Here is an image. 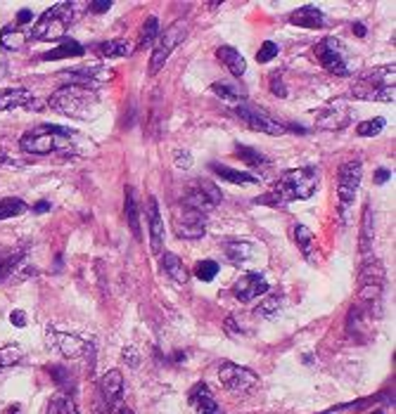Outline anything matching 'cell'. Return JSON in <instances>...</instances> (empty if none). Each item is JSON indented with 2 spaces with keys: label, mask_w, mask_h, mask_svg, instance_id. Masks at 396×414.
I'll use <instances>...</instances> for the list:
<instances>
[{
  "label": "cell",
  "mask_w": 396,
  "mask_h": 414,
  "mask_svg": "<svg viewBox=\"0 0 396 414\" xmlns=\"http://www.w3.org/2000/svg\"><path fill=\"white\" fill-rule=\"evenodd\" d=\"M318 182H320V171L313 169V166L285 171V173L273 182V187L268 189L263 197L256 199V204L287 206L290 201H297V199H311L315 189H318Z\"/></svg>",
  "instance_id": "6da1fadb"
},
{
  "label": "cell",
  "mask_w": 396,
  "mask_h": 414,
  "mask_svg": "<svg viewBox=\"0 0 396 414\" xmlns=\"http://www.w3.org/2000/svg\"><path fill=\"white\" fill-rule=\"evenodd\" d=\"M48 107L69 119L85 121L95 117L97 107H100V95L93 88H85V85L67 83L48 97Z\"/></svg>",
  "instance_id": "7a4b0ae2"
},
{
  "label": "cell",
  "mask_w": 396,
  "mask_h": 414,
  "mask_svg": "<svg viewBox=\"0 0 396 414\" xmlns=\"http://www.w3.org/2000/svg\"><path fill=\"white\" fill-rule=\"evenodd\" d=\"M74 137H76V133H74L72 128L45 123V126H38V128H33L22 135L19 147L28 154H36V157L53 154V152L79 154V147L74 145Z\"/></svg>",
  "instance_id": "3957f363"
},
{
  "label": "cell",
  "mask_w": 396,
  "mask_h": 414,
  "mask_svg": "<svg viewBox=\"0 0 396 414\" xmlns=\"http://www.w3.org/2000/svg\"><path fill=\"white\" fill-rule=\"evenodd\" d=\"M74 10H79L76 3H57L50 10H45L31 28V38L33 40H65L67 28L74 21Z\"/></svg>",
  "instance_id": "277c9868"
},
{
  "label": "cell",
  "mask_w": 396,
  "mask_h": 414,
  "mask_svg": "<svg viewBox=\"0 0 396 414\" xmlns=\"http://www.w3.org/2000/svg\"><path fill=\"white\" fill-rule=\"evenodd\" d=\"M313 53L325 71L335 74V76H352V57H349L347 45L340 38L335 36L323 38L315 45Z\"/></svg>",
  "instance_id": "5b68a950"
},
{
  "label": "cell",
  "mask_w": 396,
  "mask_h": 414,
  "mask_svg": "<svg viewBox=\"0 0 396 414\" xmlns=\"http://www.w3.org/2000/svg\"><path fill=\"white\" fill-rule=\"evenodd\" d=\"M361 178H363V164H361V159L347 161L337 171V199H340V214L344 218H347V211L352 209L356 199Z\"/></svg>",
  "instance_id": "8992f818"
},
{
  "label": "cell",
  "mask_w": 396,
  "mask_h": 414,
  "mask_svg": "<svg viewBox=\"0 0 396 414\" xmlns=\"http://www.w3.org/2000/svg\"><path fill=\"white\" fill-rule=\"evenodd\" d=\"M188 36V24L185 21H174L169 28H166L164 33H159V43L157 48H154V53L150 57V76H157L159 71L164 69V64L169 62L171 53L178 48V45L185 40Z\"/></svg>",
  "instance_id": "52a82bcc"
},
{
  "label": "cell",
  "mask_w": 396,
  "mask_h": 414,
  "mask_svg": "<svg viewBox=\"0 0 396 414\" xmlns=\"http://www.w3.org/2000/svg\"><path fill=\"white\" fill-rule=\"evenodd\" d=\"M358 301L363 306H372V303L380 301L382 289H384V268L380 266V261H368L363 263L358 275Z\"/></svg>",
  "instance_id": "ba28073f"
},
{
  "label": "cell",
  "mask_w": 396,
  "mask_h": 414,
  "mask_svg": "<svg viewBox=\"0 0 396 414\" xmlns=\"http://www.w3.org/2000/svg\"><path fill=\"white\" fill-rule=\"evenodd\" d=\"M235 117H238L247 128L256 130V133H266V135H283L287 133V126L275 121L273 117H268L263 109L259 107H249V105H238L235 107Z\"/></svg>",
  "instance_id": "9c48e42d"
},
{
  "label": "cell",
  "mask_w": 396,
  "mask_h": 414,
  "mask_svg": "<svg viewBox=\"0 0 396 414\" xmlns=\"http://www.w3.org/2000/svg\"><path fill=\"white\" fill-rule=\"evenodd\" d=\"M221 199H223V194H221V189L214 185V182H211V180H197L190 187V192L185 194V199H183L181 206L192 209V211H199V214L206 216L216 204H219Z\"/></svg>",
  "instance_id": "30bf717a"
},
{
  "label": "cell",
  "mask_w": 396,
  "mask_h": 414,
  "mask_svg": "<svg viewBox=\"0 0 396 414\" xmlns=\"http://www.w3.org/2000/svg\"><path fill=\"white\" fill-rule=\"evenodd\" d=\"M219 381L226 390H233V393H245V390H251L256 383H259V377L242 365H235V362H221Z\"/></svg>",
  "instance_id": "8fae6325"
},
{
  "label": "cell",
  "mask_w": 396,
  "mask_h": 414,
  "mask_svg": "<svg viewBox=\"0 0 396 414\" xmlns=\"http://www.w3.org/2000/svg\"><path fill=\"white\" fill-rule=\"evenodd\" d=\"M174 230L181 239H202L206 234V216L181 206V211L176 214Z\"/></svg>",
  "instance_id": "7c38bea8"
},
{
  "label": "cell",
  "mask_w": 396,
  "mask_h": 414,
  "mask_svg": "<svg viewBox=\"0 0 396 414\" xmlns=\"http://www.w3.org/2000/svg\"><path fill=\"white\" fill-rule=\"evenodd\" d=\"M62 76H65L69 83L74 85H85V88H90V85H102V83H110L114 78V71L107 67H83V69H72V71H62Z\"/></svg>",
  "instance_id": "4fadbf2b"
},
{
  "label": "cell",
  "mask_w": 396,
  "mask_h": 414,
  "mask_svg": "<svg viewBox=\"0 0 396 414\" xmlns=\"http://www.w3.org/2000/svg\"><path fill=\"white\" fill-rule=\"evenodd\" d=\"M352 119H354V112L344 105V102H332L330 107H325L323 112H320V117L315 119V126L323 130H342L352 123Z\"/></svg>",
  "instance_id": "5bb4252c"
},
{
  "label": "cell",
  "mask_w": 396,
  "mask_h": 414,
  "mask_svg": "<svg viewBox=\"0 0 396 414\" xmlns=\"http://www.w3.org/2000/svg\"><path fill=\"white\" fill-rule=\"evenodd\" d=\"M268 289H271V284L263 279V275H259V273H247L238 282H235V289L233 291H235V296H238V301L249 303V301H254V298L263 296Z\"/></svg>",
  "instance_id": "9a60e30c"
},
{
  "label": "cell",
  "mask_w": 396,
  "mask_h": 414,
  "mask_svg": "<svg viewBox=\"0 0 396 414\" xmlns=\"http://www.w3.org/2000/svg\"><path fill=\"white\" fill-rule=\"evenodd\" d=\"M188 398H190V405L199 414H226L221 410L219 400H216L214 393H211V388L206 386L204 381L195 383V386L190 388V393H188Z\"/></svg>",
  "instance_id": "2e32d148"
},
{
  "label": "cell",
  "mask_w": 396,
  "mask_h": 414,
  "mask_svg": "<svg viewBox=\"0 0 396 414\" xmlns=\"http://www.w3.org/2000/svg\"><path fill=\"white\" fill-rule=\"evenodd\" d=\"M97 398L107 402H122L124 400V377L119 370L105 372L97 386Z\"/></svg>",
  "instance_id": "e0dca14e"
},
{
  "label": "cell",
  "mask_w": 396,
  "mask_h": 414,
  "mask_svg": "<svg viewBox=\"0 0 396 414\" xmlns=\"http://www.w3.org/2000/svg\"><path fill=\"white\" fill-rule=\"evenodd\" d=\"M147 223H150V249L152 254H159L164 244V221H162L159 204L154 197L147 199Z\"/></svg>",
  "instance_id": "ac0fdd59"
},
{
  "label": "cell",
  "mask_w": 396,
  "mask_h": 414,
  "mask_svg": "<svg viewBox=\"0 0 396 414\" xmlns=\"http://www.w3.org/2000/svg\"><path fill=\"white\" fill-rule=\"evenodd\" d=\"M394 71H396L394 64L368 69V71L361 74L356 85H361V88H389V85H394Z\"/></svg>",
  "instance_id": "d6986e66"
},
{
  "label": "cell",
  "mask_w": 396,
  "mask_h": 414,
  "mask_svg": "<svg viewBox=\"0 0 396 414\" xmlns=\"http://www.w3.org/2000/svg\"><path fill=\"white\" fill-rule=\"evenodd\" d=\"M53 346L60 350L65 358H83L85 353L90 350V343H85L83 338L74 336V334H55L53 331Z\"/></svg>",
  "instance_id": "ffe728a7"
},
{
  "label": "cell",
  "mask_w": 396,
  "mask_h": 414,
  "mask_svg": "<svg viewBox=\"0 0 396 414\" xmlns=\"http://www.w3.org/2000/svg\"><path fill=\"white\" fill-rule=\"evenodd\" d=\"M36 102H33V95L28 93L26 88H5L0 90V112H10V109L24 107L31 109Z\"/></svg>",
  "instance_id": "44dd1931"
},
{
  "label": "cell",
  "mask_w": 396,
  "mask_h": 414,
  "mask_svg": "<svg viewBox=\"0 0 396 414\" xmlns=\"http://www.w3.org/2000/svg\"><path fill=\"white\" fill-rule=\"evenodd\" d=\"M216 57H219V62H223V67H226L235 78L245 76L247 62H245V57L240 55V50L231 48V45H221V48L216 50Z\"/></svg>",
  "instance_id": "7402d4cb"
},
{
  "label": "cell",
  "mask_w": 396,
  "mask_h": 414,
  "mask_svg": "<svg viewBox=\"0 0 396 414\" xmlns=\"http://www.w3.org/2000/svg\"><path fill=\"white\" fill-rule=\"evenodd\" d=\"M290 24L302 26V28H323L325 17L318 8H313V5H304V8H299L297 12H292Z\"/></svg>",
  "instance_id": "603a6c76"
},
{
  "label": "cell",
  "mask_w": 396,
  "mask_h": 414,
  "mask_svg": "<svg viewBox=\"0 0 396 414\" xmlns=\"http://www.w3.org/2000/svg\"><path fill=\"white\" fill-rule=\"evenodd\" d=\"M211 171H214L221 180L233 182V185H256V182H259V175H251V173H247V171L231 169V166H226V164H211Z\"/></svg>",
  "instance_id": "cb8c5ba5"
},
{
  "label": "cell",
  "mask_w": 396,
  "mask_h": 414,
  "mask_svg": "<svg viewBox=\"0 0 396 414\" xmlns=\"http://www.w3.org/2000/svg\"><path fill=\"white\" fill-rule=\"evenodd\" d=\"M295 239H297V246H299L304 258H306L311 266H315V263H318V254H315V234L306 225L297 223L295 225Z\"/></svg>",
  "instance_id": "d4e9b609"
},
{
  "label": "cell",
  "mask_w": 396,
  "mask_h": 414,
  "mask_svg": "<svg viewBox=\"0 0 396 414\" xmlns=\"http://www.w3.org/2000/svg\"><path fill=\"white\" fill-rule=\"evenodd\" d=\"M85 53L83 45L79 43V40H72V38H65L57 48L48 50V53L41 55L43 62H55V60H69V57H81Z\"/></svg>",
  "instance_id": "484cf974"
},
{
  "label": "cell",
  "mask_w": 396,
  "mask_h": 414,
  "mask_svg": "<svg viewBox=\"0 0 396 414\" xmlns=\"http://www.w3.org/2000/svg\"><path fill=\"white\" fill-rule=\"evenodd\" d=\"M223 251H226V256L231 258L235 266H247L256 254L251 241H228V244L223 246Z\"/></svg>",
  "instance_id": "4316f807"
},
{
  "label": "cell",
  "mask_w": 396,
  "mask_h": 414,
  "mask_svg": "<svg viewBox=\"0 0 396 414\" xmlns=\"http://www.w3.org/2000/svg\"><path fill=\"white\" fill-rule=\"evenodd\" d=\"M394 85H389V88H361V85H354L352 97L365 102H394Z\"/></svg>",
  "instance_id": "83f0119b"
},
{
  "label": "cell",
  "mask_w": 396,
  "mask_h": 414,
  "mask_svg": "<svg viewBox=\"0 0 396 414\" xmlns=\"http://www.w3.org/2000/svg\"><path fill=\"white\" fill-rule=\"evenodd\" d=\"M162 268H164V273L176 282V284H188V277H190V275H188V268L183 266V261L176 254H164L162 256Z\"/></svg>",
  "instance_id": "f1b7e54d"
},
{
  "label": "cell",
  "mask_w": 396,
  "mask_h": 414,
  "mask_svg": "<svg viewBox=\"0 0 396 414\" xmlns=\"http://www.w3.org/2000/svg\"><path fill=\"white\" fill-rule=\"evenodd\" d=\"M97 53H100L102 57H107V60H117V57H129L131 53H133V43H129L126 38L105 40V43H100Z\"/></svg>",
  "instance_id": "f546056e"
},
{
  "label": "cell",
  "mask_w": 396,
  "mask_h": 414,
  "mask_svg": "<svg viewBox=\"0 0 396 414\" xmlns=\"http://www.w3.org/2000/svg\"><path fill=\"white\" fill-rule=\"evenodd\" d=\"M22 261H24V249H0V282L8 279Z\"/></svg>",
  "instance_id": "4dcf8cb0"
},
{
  "label": "cell",
  "mask_w": 396,
  "mask_h": 414,
  "mask_svg": "<svg viewBox=\"0 0 396 414\" xmlns=\"http://www.w3.org/2000/svg\"><path fill=\"white\" fill-rule=\"evenodd\" d=\"M235 157L242 161V164L249 166V169H261V166L271 164V159H268L266 154H261L259 149L247 147V145H238V147H235Z\"/></svg>",
  "instance_id": "1f68e13d"
},
{
  "label": "cell",
  "mask_w": 396,
  "mask_h": 414,
  "mask_svg": "<svg viewBox=\"0 0 396 414\" xmlns=\"http://www.w3.org/2000/svg\"><path fill=\"white\" fill-rule=\"evenodd\" d=\"M26 40H28V36L22 33L17 26H5L3 31H0V45H3V50H13V53H17V50L24 48Z\"/></svg>",
  "instance_id": "d6a6232c"
},
{
  "label": "cell",
  "mask_w": 396,
  "mask_h": 414,
  "mask_svg": "<svg viewBox=\"0 0 396 414\" xmlns=\"http://www.w3.org/2000/svg\"><path fill=\"white\" fill-rule=\"evenodd\" d=\"M372 239H375V225H372V209H370V204H365V209H363V223H361V239H358V241H361V254H363V256H368Z\"/></svg>",
  "instance_id": "836d02e7"
},
{
  "label": "cell",
  "mask_w": 396,
  "mask_h": 414,
  "mask_svg": "<svg viewBox=\"0 0 396 414\" xmlns=\"http://www.w3.org/2000/svg\"><path fill=\"white\" fill-rule=\"evenodd\" d=\"M126 218H129V227L133 232L135 239H140V218H138V201H135V189L126 187Z\"/></svg>",
  "instance_id": "e575fe53"
},
{
  "label": "cell",
  "mask_w": 396,
  "mask_h": 414,
  "mask_svg": "<svg viewBox=\"0 0 396 414\" xmlns=\"http://www.w3.org/2000/svg\"><path fill=\"white\" fill-rule=\"evenodd\" d=\"M45 414H81V412H79V407H76V402H74L72 395L60 393V395H55V398L50 400L48 412H45Z\"/></svg>",
  "instance_id": "d590c367"
},
{
  "label": "cell",
  "mask_w": 396,
  "mask_h": 414,
  "mask_svg": "<svg viewBox=\"0 0 396 414\" xmlns=\"http://www.w3.org/2000/svg\"><path fill=\"white\" fill-rule=\"evenodd\" d=\"M48 372H50V377H53V381L62 388V393H69V395L74 393V377H72V372H69L67 367L50 365Z\"/></svg>",
  "instance_id": "8d00e7d4"
},
{
  "label": "cell",
  "mask_w": 396,
  "mask_h": 414,
  "mask_svg": "<svg viewBox=\"0 0 396 414\" xmlns=\"http://www.w3.org/2000/svg\"><path fill=\"white\" fill-rule=\"evenodd\" d=\"M159 38V19L157 17H147L145 24L140 28V38H138V48H150L154 40Z\"/></svg>",
  "instance_id": "74e56055"
},
{
  "label": "cell",
  "mask_w": 396,
  "mask_h": 414,
  "mask_svg": "<svg viewBox=\"0 0 396 414\" xmlns=\"http://www.w3.org/2000/svg\"><path fill=\"white\" fill-rule=\"evenodd\" d=\"M28 206L24 204L22 199H0V221H8V218H15V216H22L26 214Z\"/></svg>",
  "instance_id": "f35d334b"
},
{
  "label": "cell",
  "mask_w": 396,
  "mask_h": 414,
  "mask_svg": "<svg viewBox=\"0 0 396 414\" xmlns=\"http://www.w3.org/2000/svg\"><path fill=\"white\" fill-rule=\"evenodd\" d=\"M22 358H24V350H22V346H17V343L3 346L0 348V370L17 365V362H22Z\"/></svg>",
  "instance_id": "ab89813d"
},
{
  "label": "cell",
  "mask_w": 396,
  "mask_h": 414,
  "mask_svg": "<svg viewBox=\"0 0 396 414\" xmlns=\"http://www.w3.org/2000/svg\"><path fill=\"white\" fill-rule=\"evenodd\" d=\"M211 90H214V93L226 102H242L245 100L242 90L235 88V85H231V83H214L211 85Z\"/></svg>",
  "instance_id": "60d3db41"
},
{
  "label": "cell",
  "mask_w": 396,
  "mask_h": 414,
  "mask_svg": "<svg viewBox=\"0 0 396 414\" xmlns=\"http://www.w3.org/2000/svg\"><path fill=\"white\" fill-rule=\"evenodd\" d=\"M93 414H133L131 407H126L124 402H107V400H95Z\"/></svg>",
  "instance_id": "b9f144b4"
},
{
  "label": "cell",
  "mask_w": 396,
  "mask_h": 414,
  "mask_svg": "<svg viewBox=\"0 0 396 414\" xmlns=\"http://www.w3.org/2000/svg\"><path fill=\"white\" fill-rule=\"evenodd\" d=\"M219 270L221 266L216 261H199L197 266H195V275H197V279H202V282H211L219 275Z\"/></svg>",
  "instance_id": "7bdbcfd3"
},
{
  "label": "cell",
  "mask_w": 396,
  "mask_h": 414,
  "mask_svg": "<svg viewBox=\"0 0 396 414\" xmlns=\"http://www.w3.org/2000/svg\"><path fill=\"white\" fill-rule=\"evenodd\" d=\"M382 128H384V119L377 117V119L363 121V123L356 126V133H358L361 137H375V135H380Z\"/></svg>",
  "instance_id": "ee69618b"
},
{
  "label": "cell",
  "mask_w": 396,
  "mask_h": 414,
  "mask_svg": "<svg viewBox=\"0 0 396 414\" xmlns=\"http://www.w3.org/2000/svg\"><path fill=\"white\" fill-rule=\"evenodd\" d=\"M280 308H283V296H271V298H266L259 308H256V315L271 320V318H275V315L280 313Z\"/></svg>",
  "instance_id": "f6af8a7d"
},
{
  "label": "cell",
  "mask_w": 396,
  "mask_h": 414,
  "mask_svg": "<svg viewBox=\"0 0 396 414\" xmlns=\"http://www.w3.org/2000/svg\"><path fill=\"white\" fill-rule=\"evenodd\" d=\"M275 55H278V45H275L273 40H266L259 48V53H256V62H259V64H268Z\"/></svg>",
  "instance_id": "bcb514c9"
},
{
  "label": "cell",
  "mask_w": 396,
  "mask_h": 414,
  "mask_svg": "<svg viewBox=\"0 0 396 414\" xmlns=\"http://www.w3.org/2000/svg\"><path fill=\"white\" fill-rule=\"evenodd\" d=\"M271 93L275 97H287V88L283 83V74H280V71H275L271 76Z\"/></svg>",
  "instance_id": "7dc6e473"
},
{
  "label": "cell",
  "mask_w": 396,
  "mask_h": 414,
  "mask_svg": "<svg viewBox=\"0 0 396 414\" xmlns=\"http://www.w3.org/2000/svg\"><path fill=\"white\" fill-rule=\"evenodd\" d=\"M10 322L22 329V327H26V313L24 310H13V313H10Z\"/></svg>",
  "instance_id": "c3c4849f"
},
{
  "label": "cell",
  "mask_w": 396,
  "mask_h": 414,
  "mask_svg": "<svg viewBox=\"0 0 396 414\" xmlns=\"http://www.w3.org/2000/svg\"><path fill=\"white\" fill-rule=\"evenodd\" d=\"M0 166H10V169H13V166H24V161L10 157L8 152H0Z\"/></svg>",
  "instance_id": "681fc988"
},
{
  "label": "cell",
  "mask_w": 396,
  "mask_h": 414,
  "mask_svg": "<svg viewBox=\"0 0 396 414\" xmlns=\"http://www.w3.org/2000/svg\"><path fill=\"white\" fill-rule=\"evenodd\" d=\"M176 164L178 166H183V169H190V164H192V157L188 152H181V149H178L176 152Z\"/></svg>",
  "instance_id": "f907efd6"
},
{
  "label": "cell",
  "mask_w": 396,
  "mask_h": 414,
  "mask_svg": "<svg viewBox=\"0 0 396 414\" xmlns=\"http://www.w3.org/2000/svg\"><path fill=\"white\" fill-rule=\"evenodd\" d=\"M392 178V171L389 169H377V173H375V185H384V182Z\"/></svg>",
  "instance_id": "816d5d0a"
},
{
  "label": "cell",
  "mask_w": 396,
  "mask_h": 414,
  "mask_svg": "<svg viewBox=\"0 0 396 414\" xmlns=\"http://www.w3.org/2000/svg\"><path fill=\"white\" fill-rule=\"evenodd\" d=\"M31 19H33V12L31 10H19V15H17V24H31Z\"/></svg>",
  "instance_id": "f5cc1de1"
},
{
  "label": "cell",
  "mask_w": 396,
  "mask_h": 414,
  "mask_svg": "<svg viewBox=\"0 0 396 414\" xmlns=\"http://www.w3.org/2000/svg\"><path fill=\"white\" fill-rule=\"evenodd\" d=\"M112 8V3H90L88 5V10H93L95 15H102V12H107V10Z\"/></svg>",
  "instance_id": "db71d44e"
},
{
  "label": "cell",
  "mask_w": 396,
  "mask_h": 414,
  "mask_svg": "<svg viewBox=\"0 0 396 414\" xmlns=\"http://www.w3.org/2000/svg\"><path fill=\"white\" fill-rule=\"evenodd\" d=\"M53 209V206H50V201H38L36 206H33V214H48V211Z\"/></svg>",
  "instance_id": "11a10c76"
},
{
  "label": "cell",
  "mask_w": 396,
  "mask_h": 414,
  "mask_svg": "<svg viewBox=\"0 0 396 414\" xmlns=\"http://www.w3.org/2000/svg\"><path fill=\"white\" fill-rule=\"evenodd\" d=\"M354 33L358 38H365V33H368V28H365L363 24H354Z\"/></svg>",
  "instance_id": "9f6ffc18"
},
{
  "label": "cell",
  "mask_w": 396,
  "mask_h": 414,
  "mask_svg": "<svg viewBox=\"0 0 396 414\" xmlns=\"http://www.w3.org/2000/svg\"><path fill=\"white\" fill-rule=\"evenodd\" d=\"M126 355H129V362H131V365H138V360H135V350L133 348H131V350H124V358H126Z\"/></svg>",
  "instance_id": "6f0895ef"
},
{
  "label": "cell",
  "mask_w": 396,
  "mask_h": 414,
  "mask_svg": "<svg viewBox=\"0 0 396 414\" xmlns=\"http://www.w3.org/2000/svg\"><path fill=\"white\" fill-rule=\"evenodd\" d=\"M19 412H22L19 405H13V407H8V410H5V414H19Z\"/></svg>",
  "instance_id": "680465c9"
},
{
  "label": "cell",
  "mask_w": 396,
  "mask_h": 414,
  "mask_svg": "<svg viewBox=\"0 0 396 414\" xmlns=\"http://www.w3.org/2000/svg\"><path fill=\"white\" fill-rule=\"evenodd\" d=\"M226 325H228V329H235V325H233V320H231V318L226 320ZM238 334H242V327H238Z\"/></svg>",
  "instance_id": "91938a15"
},
{
  "label": "cell",
  "mask_w": 396,
  "mask_h": 414,
  "mask_svg": "<svg viewBox=\"0 0 396 414\" xmlns=\"http://www.w3.org/2000/svg\"><path fill=\"white\" fill-rule=\"evenodd\" d=\"M372 414H384L382 410H375V412H372Z\"/></svg>",
  "instance_id": "94428289"
}]
</instances>
